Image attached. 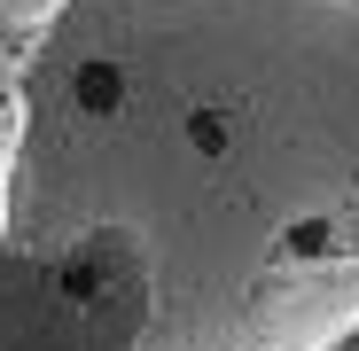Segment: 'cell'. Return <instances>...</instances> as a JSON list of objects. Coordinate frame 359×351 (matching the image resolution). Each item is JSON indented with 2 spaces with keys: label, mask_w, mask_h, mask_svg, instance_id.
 Here are the masks:
<instances>
[{
  "label": "cell",
  "mask_w": 359,
  "mask_h": 351,
  "mask_svg": "<svg viewBox=\"0 0 359 351\" xmlns=\"http://www.w3.org/2000/svg\"><path fill=\"white\" fill-rule=\"evenodd\" d=\"M94 226L149 242V351H328L359 320V0H79L0 234Z\"/></svg>",
  "instance_id": "obj_1"
},
{
  "label": "cell",
  "mask_w": 359,
  "mask_h": 351,
  "mask_svg": "<svg viewBox=\"0 0 359 351\" xmlns=\"http://www.w3.org/2000/svg\"><path fill=\"white\" fill-rule=\"evenodd\" d=\"M156 266L126 226L71 242H8L0 234V351H149Z\"/></svg>",
  "instance_id": "obj_2"
},
{
  "label": "cell",
  "mask_w": 359,
  "mask_h": 351,
  "mask_svg": "<svg viewBox=\"0 0 359 351\" xmlns=\"http://www.w3.org/2000/svg\"><path fill=\"white\" fill-rule=\"evenodd\" d=\"M32 55L39 39L0 24V226H8V188L24 164V133H32Z\"/></svg>",
  "instance_id": "obj_3"
},
{
  "label": "cell",
  "mask_w": 359,
  "mask_h": 351,
  "mask_svg": "<svg viewBox=\"0 0 359 351\" xmlns=\"http://www.w3.org/2000/svg\"><path fill=\"white\" fill-rule=\"evenodd\" d=\"M79 8V0H0V24H16V32H32V39H47L55 24H63Z\"/></svg>",
  "instance_id": "obj_4"
}]
</instances>
